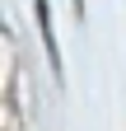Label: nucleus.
Masks as SVG:
<instances>
[{
    "label": "nucleus",
    "mask_w": 126,
    "mask_h": 131,
    "mask_svg": "<svg viewBox=\"0 0 126 131\" xmlns=\"http://www.w3.org/2000/svg\"><path fill=\"white\" fill-rule=\"evenodd\" d=\"M33 14H37V33H42V47H47V66H52L56 84H66V61H61V47H56V28H52V5H47V0H33Z\"/></svg>",
    "instance_id": "obj_1"
}]
</instances>
